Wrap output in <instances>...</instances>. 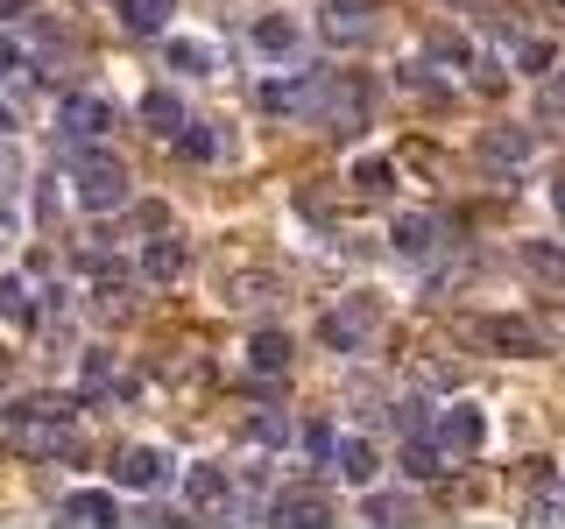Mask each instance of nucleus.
<instances>
[{
  "instance_id": "nucleus-1",
  "label": "nucleus",
  "mask_w": 565,
  "mask_h": 529,
  "mask_svg": "<svg viewBox=\"0 0 565 529\" xmlns=\"http://www.w3.org/2000/svg\"><path fill=\"white\" fill-rule=\"evenodd\" d=\"M71 417H78L71 396H29L0 417V431H8V445H22L35 458H57V452H71Z\"/></svg>"
},
{
  "instance_id": "nucleus-2",
  "label": "nucleus",
  "mask_w": 565,
  "mask_h": 529,
  "mask_svg": "<svg viewBox=\"0 0 565 529\" xmlns=\"http://www.w3.org/2000/svg\"><path fill=\"white\" fill-rule=\"evenodd\" d=\"M78 205L85 212H120L128 205V170L114 155H85L78 163Z\"/></svg>"
},
{
  "instance_id": "nucleus-3",
  "label": "nucleus",
  "mask_w": 565,
  "mask_h": 529,
  "mask_svg": "<svg viewBox=\"0 0 565 529\" xmlns=\"http://www.w3.org/2000/svg\"><path fill=\"white\" fill-rule=\"evenodd\" d=\"M170 481V458L156 452V445H128L114 458V487H135V494H156Z\"/></svg>"
},
{
  "instance_id": "nucleus-4",
  "label": "nucleus",
  "mask_w": 565,
  "mask_h": 529,
  "mask_svg": "<svg viewBox=\"0 0 565 529\" xmlns=\"http://www.w3.org/2000/svg\"><path fill=\"white\" fill-rule=\"evenodd\" d=\"M57 128H64L71 141H99L106 128H114V106L93 99V93H71V99L57 106Z\"/></svg>"
},
{
  "instance_id": "nucleus-5",
  "label": "nucleus",
  "mask_w": 565,
  "mask_h": 529,
  "mask_svg": "<svg viewBox=\"0 0 565 529\" xmlns=\"http://www.w3.org/2000/svg\"><path fill=\"white\" fill-rule=\"evenodd\" d=\"M184 501H191V516H220V508L234 501L226 466H191V473H184Z\"/></svg>"
},
{
  "instance_id": "nucleus-6",
  "label": "nucleus",
  "mask_w": 565,
  "mask_h": 529,
  "mask_svg": "<svg viewBox=\"0 0 565 529\" xmlns=\"http://www.w3.org/2000/svg\"><path fill=\"white\" fill-rule=\"evenodd\" d=\"M481 339L494 353H516V360H537V353H544V332L523 325V317H481Z\"/></svg>"
},
{
  "instance_id": "nucleus-7",
  "label": "nucleus",
  "mask_w": 565,
  "mask_h": 529,
  "mask_svg": "<svg viewBox=\"0 0 565 529\" xmlns=\"http://www.w3.org/2000/svg\"><path fill=\"white\" fill-rule=\"evenodd\" d=\"M326 466H340L347 487H375L382 458H375V445H367V438H332V458H326Z\"/></svg>"
},
{
  "instance_id": "nucleus-8",
  "label": "nucleus",
  "mask_w": 565,
  "mask_h": 529,
  "mask_svg": "<svg viewBox=\"0 0 565 529\" xmlns=\"http://www.w3.org/2000/svg\"><path fill=\"white\" fill-rule=\"evenodd\" d=\"M255 99H262V114H311V106H318V78H305V71H297V78H269Z\"/></svg>"
},
{
  "instance_id": "nucleus-9",
  "label": "nucleus",
  "mask_w": 565,
  "mask_h": 529,
  "mask_svg": "<svg viewBox=\"0 0 565 529\" xmlns=\"http://www.w3.org/2000/svg\"><path fill=\"white\" fill-rule=\"evenodd\" d=\"M326 35L332 43H367L375 35V8L367 0H326Z\"/></svg>"
},
{
  "instance_id": "nucleus-10",
  "label": "nucleus",
  "mask_w": 565,
  "mask_h": 529,
  "mask_svg": "<svg viewBox=\"0 0 565 529\" xmlns=\"http://www.w3.org/2000/svg\"><path fill=\"white\" fill-rule=\"evenodd\" d=\"M388 247H396L403 261H424L438 247V219H431V212H403V219L388 226Z\"/></svg>"
},
{
  "instance_id": "nucleus-11",
  "label": "nucleus",
  "mask_w": 565,
  "mask_h": 529,
  "mask_svg": "<svg viewBox=\"0 0 565 529\" xmlns=\"http://www.w3.org/2000/svg\"><path fill=\"white\" fill-rule=\"evenodd\" d=\"M481 438H488V417L467 410V402H452V410L438 417V445L446 452H481Z\"/></svg>"
},
{
  "instance_id": "nucleus-12",
  "label": "nucleus",
  "mask_w": 565,
  "mask_h": 529,
  "mask_svg": "<svg viewBox=\"0 0 565 529\" xmlns=\"http://www.w3.org/2000/svg\"><path fill=\"white\" fill-rule=\"evenodd\" d=\"M367 325H375V311H367V304H347V311H326V317H318V339L353 353V346L367 339Z\"/></svg>"
},
{
  "instance_id": "nucleus-13",
  "label": "nucleus",
  "mask_w": 565,
  "mask_h": 529,
  "mask_svg": "<svg viewBox=\"0 0 565 529\" xmlns=\"http://www.w3.org/2000/svg\"><path fill=\"white\" fill-rule=\"evenodd\" d=\"M269 516L276 522H297V529H318V522H332V501H326V494H311V487H290V494H276Z\"/></svg>"
},
{
  "instance_id": "nucleus-14",
  "label": "nucleus",
  "mask_w": 565,
  "mask_h": 529,
  "mask_svg": "<svg viewBox=\"0 0 565 529\" xmlns=\"http://www.w3.org/2000/svg\"><path fill=\"white\" fill-rule=\"evenodd\" d=\"M57 516L64 522H120V508H114V487H78L57 501Z\"/></svg>"
},
{
  "instance_id": "nucleus-15",
  "label": "nucleus",
  "mask_w": 565,
  "mask_h": 529,
  "mask_svg": "<svg viewBox=\"0 0 565 529\" xmlns=\"http://www.w3.org/2000/svg\"><path fill=\"white\" fill-rule=\"evenodd\" d=\"M141 276H149V282H177V276H184V240H177V234L149 240V247H141Z\"/></svg>"
},
{
  "instance_id": "nucleus-16",
  "label": "nucleus",
  "mask_w": 565,
  "mask_h": 529,
  "mask_svg": "<svg viewBox=\"0 0 565 529\" xmlns=\"http://www.w3.org/2000/svg\"><path fill=\"white\" fill-rule=\"evenodd\" d=\"M523 269L537 276V282H558V290H565V247H552V240H523Z\"/></svg>"
},
{
  "instance_id": "nucleus-17",
  "label": "nucleus",
  "mask_w": 565,
  "mask_h": 529,
  "mask_svg": "<svg viewBox=\"0 0 565 529\" xmlns=\"http://www.w3.org/2000/svg\"><path fill=\"white\" fill-rule=\"evenodd\" d=\"M481 155H488V163H523V155H530V134L523 128H488L481 134Z\"/></svg>"
},
{
  "instance_id": "nucleus-18",
  "label": "nucleus",
  "mask_w": 565,
  "mask_h": 529,
  "mask_svg": "<svg viewBox=\"0 0 565 529\" xmlns=\"http://www.w3.org/2000/svg\"><path fill=\"white\" fill-rule=\"evenodd\" d=\"M170 14H177L170 0H120V22H128L135 35H156V29L170 22Z\"/></svg>"
},
{
  "instance_id": "nucleus-19",
  "label": "nucleus",
  "mask_w": 565,
  "mask_h": 529,
  "mask_svg": "<svg viewBox=\"0 0 565 529\" xmlns=\"http://www.w3.org/2000/svg\"><path fill=\"white\" fill-rule=\"evenodd\" d=\"M247 360H255V375H282V367H290V339H282V332H255Z\"/></svg>"
},
{
  "instance_id": "nucleus-20",
  "label": "nucleus",
  "mask_w": 565,
  "mask_h": 529,
  "mask_svg": "<svg viewBox=\"0 0 565 529\" xmlns=\"http://www.w3.org/2000/svg\"><path fill=\"white\" fill-rule=\"evenodd\" d=\"M255 43L269 50V57H290V50H297V22H290V14H262V22H255Z\"/></svg>"
},
{
  "instance_id": "nucleus-21",
  "label": "nucleus",
  "mask_w": 565,
  "mask_h": 529,
  "mask_svg": "<svg viewBox=\"0 0 565 529\" xmlns=\"http://www.w3.org/2000/svg\"><path fill=\"white\" fill-rule=\"evenodd\" d=\"M141 120H149L156 134H177V128H184V106H177L170 93H149V99H141Z\"/></svg>"
},
{
  "instance_id": "nucleus-22",
  "label": "nucleus",
  "mask_w": 565,
  "mask_h": 529,
  "mask_svg": "<svg viewBox=\"0 0 565 529\" xmlns=\"http://www.w3.org/2000/svg\"><path fill=\"white\" fill-rule=\"evenodd\" d=\"M170 64L205 78V71H212V43H199V35H170Z\"/></svg>"
},
{
  "instance_id": "nucleus-23",
  "label": "nucleus",
  "mask_w": 565,
  "mask_h": 529,
  "mask_svg": "<svg viewBox=\"0 0 565 529\" xmlns=\"http://www.w3.org/2000/svg\"><path fill=\"white\" fill-rule=\"evenodd\" d=\"M106 388H114V360H106V353H85V375H78V396H85V402H99Z\"/></svg>"
},
{
  "instance_id": "nucleus-24",
  "label": "nucleus",
  "mask_w": 565,
  "mask_h": 529,
  "mask_svg": "<svg viewBox=\"0 0 565 529\" xmlns=\"http://www.w3.org/2000/svg\"><path fill=\"white\" fill-rule=\"evenodd\" d=\"M388 176H396V170H388L382 155H361V163H353V184H361L367 198H382V191H388Z\"/></svg>"
},
{
  "instance_id": "nucleus-25",
  "label": "nucleus",
  "mask_w": 565,
  "mask_h": 529,
  "mask_svg": "<svg viewBox=\"0 0 565 529\" xmlns=\"http://www.w3.org/2000/svg\"><path fill=\"white\" fill-rule=\"evenodd\" d=\"M0 317H8V325H29V290L14 276H0Z\"/></svg>"
},
{
  "instance_id": "nucleus-26",
  "label": "nucleus",
  "mask_w": 565,
  "mask_h": 529,
  "mask_svg": "<svg viewBox=\"0 0 565 529\" xmlns=\"http://www.w3.org/2000/svg\"><path fill=\"white\" fill-rule=\"evenodd\" d=\"M177 141H184L191 163H212V155H220V134H212V128H177Z\"/></svg>"
},
{
  "instance_id": "nucleus-27",
  "label": "nucleus",
  "mask_w": 565,
  "mask_h": 529,
  "mask_svg": "<svg viewBox=\"0 0 565 529\" xmlns=\"http://www.w3.org/2000/svg\"><path fill=\"white\" fill-rule=\"evenodd\" d=\"M367 516H375V522H403L411 501H403V494H367Z\"/></svg>"
},
{
  "instance_id": "nucleus-28",
  "label": "nucleus",
  "mask_w": 565,
  "mask_h": 529,
  "mask_svg": "<svg viewBox=\"0 0 565 529\" xmlns=\"http://www.w3.org/2000/svg\"><path fill=\"white\" fill-rule=\"evenodd\" d=\"M247 431H255V445H282V438H290V423H282L276 410H262L255 423H247Z\"/></svg>"
},
{
  "instance_id": "nucleus-29",
  "label": "nucleus",
  "mask_w": 565,
  "mask_h": 529,
  "mask_svg": "<svg viewBox=\"0 0 565 529\" xmlns=\"http://www.w3.org/2000/svg\"><path fill=\"white\" fill-rule=\"evenodd\" d=\"M403 473H411V481H431V473H438V452L431 445H411V452H403Z\"/></svg>"
},
{
  "instance_id": "nucleus-30",
  "label": "nucleus",
  "mask_w": 565,
  "mask_h": 529,
  "mask_svg": "<svg viewBox=\"0 0 565 529\" xmlns=\"http://www.w3.org/2000/svg\"><path fill=\"white\" fill-rule=\"evenodd\" d=\"M305 445H311L318 466H326V458H332V423H311V431H305Z\"/></svg>"
},
{
  "instance_id": "nucleus-31",
  "label": "nucleus",
  "mask_w": 565,
  "mask_h": 529,
  "mask_svg": "<svg viewBox=\"0 0 565 529\" xmlns=\"http://www.w3.org/2000/svg\"><path fill=\"white\" fill-rule=\"evenodd\" d=\"M0 71H22V50H14L8 35H0Z\"/></svg>"
},
{
  "instance_id": "nucleus-32",
  "label": "nucleus",
  "mask_w": 565,
  "mask_h": 529,
  "mask_svg": "<svg viewBox=\"0 0 565 529\" xmlns=\"http://www.w3.org/2000/svg\"><path fill=\"white\" fill-rule=\"evenodd\" d=\"M544 106H565V71H558L552 85H544Z\"/></svg>"
},
{
  "instance_id": "nucleus-33",
  "label": "nucleus",
  "mask_w": 565,
  "mask_h": 529,
  "mask_svg": "<svg viewBox=\"0 0 565 529\" xmlns=\"http://www.w3.org/2000/svg\"><path fill=\"white\" fill-rule=\"evenodd\" d=\"M552 205H558V219H565V170H558V184H552Z\"/></svg>"
},
{
  "instance_id": "nucleus-34",
  "label": "nucleus",
  "mask_w": 565,
  "mask_h": 529,
  "mask_svg": "<svg viewBox=\"0 0 565 529\" xmlns=\"http://www.w3.org/2000/svg\"><path fill=\"white\" fill-rule=\"evenodd\" d=\"M29 8V0H0V14H22Z\"/></svg>"
},
{
  "instance_id": "nucleus-35",
  "label": "nucleus",
  "mask_w": 565,
  "mask_h": 529,
  "mask_svg": "<svg viewBox=\"0 0 565 529\" xmlns=\"http://www.w3.org/2000/svg\"><path fill=\"white\" fill-rule=\"evenodd\" d=\"M0 388H8V367H0Z\"/></svg>"
},
{
  "instance_id": "nucleus-36",
  "label": "nucleus",
  "mask_w": 565,
  "mask_h": 529,
  "mask_svg": "<svg viewBox=\"0 0 565 529\" xmlns=\"http://www.w3.org/2000/svg\"><path fill=\"white\" fill-rule=\"evenodd\" d=\"M558 8H565V0H558Z\"/></svg>"
}]
</instances>
